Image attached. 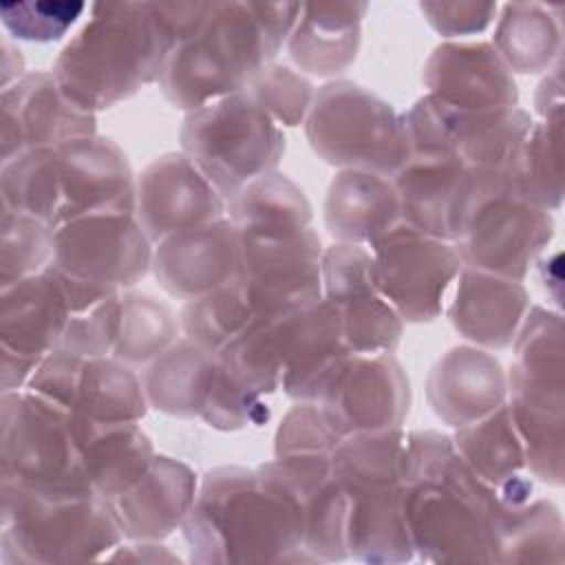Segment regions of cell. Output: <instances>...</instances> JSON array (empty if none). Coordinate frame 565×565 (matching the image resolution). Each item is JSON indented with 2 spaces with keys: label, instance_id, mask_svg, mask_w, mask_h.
<instances>
[{
  "label": "cell",
  "instance_id": "7c38bea8",
  "mask_svg": "<svg viewBox=\"0 0 565 565\" xmlns=\"http://www.w3.org/2000/svg\"><path fill=\"white\" fill-rule=\"evenodd\" d=\"M552 238V214L514 192L512 172L475 170V190L455 241L463 267L523 280Z\"/></svg>",
  "mask_w": 565,
  "mask_h": 565
},
{
  "label": "cell",
  "instance_id": "4fadbf2b",
  "mask_svg": "<svg viewBox=\"0 0 565 565\" xmlns=\"http://www.w3.org/2000/svg\"><path fill=\"white\" fill-rule=\"evenodd\" d=\"M402 124L413 154H457L475 170L510 172L532 117L527 110H463L435 95H424Z\"/></svg>",
  "mask_w": 565,
  "mask_h": 565
},
{
  "label": "cell",
  "instance_id": "8992f818",
  "mask_svg": "<svg viewBox=\"0 0 565 565\" xmlns=\"http://www.w3.org/2000/svg\"><path fill=\"white\" fill-rule=\"evenodd\" d=\"M406 433L358 430L331 452V470L349 499L347 552L362 563L415 558L404 514Z\"/></svg>",
  "mask_w": 565,
  "mask_h": 565
},
{
  "label": "cell",
  "instance_id": "44dd1931",
  "mask_svg": "<svg viewBox=\"0 0 565 565\" xmlns=\"http://www.w3.org/2000/svg\"><path fill=\"white\" fill-rule=\"evenodd\" d=\"M391 179L404 225L441 241H457L475 190V170L466 161L457 154H411Z\"/></svg>",
  "mask_w": 565,
  "mask_h": 565
},
{
  "label": "cell",
  "instance_id": "484cf974",
  "mask_svg": "<svg viewBox=\"0 0 565 565\" xmlns=\"http://www.w3.org/2000/svg\"><path fill=\"white\" fill-rule=\"evenodd\" d=\"M426 397L448 426H468L508 402L501 362L486 349L461 344L446 351L428 373Z\"/></svg>",
  "mask_w": 565,
  "mask_h": 565
},
{
  "label": "cell",
  "instance_id": "4316f807",
  "mask_svg": "<svg viewBox=\"0 0 565 565\" xmlns=\"http://www.w3.org/2000/svg\"><path fill=\"white\" fill-rule=\"evenodd\" d=\"M68 302L51 267L2 289L0 353L42 362L62 342Z\"/></svg>",
  "mask_w": 565,
  "mask_h": 565
},
{
  "label": "cell",
  "instance_id": "ee69618b",
  "mask_svg": "<svg viewBox=\"0 0 565 565\" xmlns=\"http://www.w3.org/2000/svg\"><path fill=\"white\" fill-rule=\"evenodd\" d=\"M280 126H298L313 104L311 82L282 64H267L245 88Z\"/></svg>",
  "mask_w": 565,
  "mask_h": 565
},
{
  "label": "cell",
  "instance_id": "30bf717a",
  "mask_svg": "<svg viewBox=\"0 0 565 565\" xmlns=\"http://www.w3.org/2000/svg\"><path fill=\"white\" fill-rule=\"evenodd\" d=\"M0 481L53 492H95L84 468L79 417L29 388L4 391Z\"/></svg>",
  "mask_w": 565,
  "mask_h": 565
},
{
  "label": "cell",
  "instance_id": "ac0fdd59",
  "mask_svg": "<svg viewBox=\"0 0 565 565\" xmlns=\"http://www.w3.org/2000/svg\"><path fill=\"white\" fill-rule=\"evenodd\" d=\"M320 269L322 298L338 313L351 353H393L404 320L375 287L369 249L335 243L322 252Z\"/></svg>",
  "mask_w": 565,
  "mask_h": 565
},
{
  "label": "cell",
  "instance_id": "5b68a950",
  "mask_svg": "<svg viewBox=\"0 0 565 565\" xmlns=\"http://www.w3.org/2000/svg\"><path fill=\"white\" fill-rule=\"evenodd\" d=\"M135 183L124 150L93 135L2 161L0 201L57 230L95 212H135Z\"/></svg>",
  "mask_w": 565,
  "mask_h": 565
},
{
  "label": "cell",
  "instance_id": "f546056e",
  "mask_svg": "<svg viewBox=\"0 0 565 565\" xmlns=\"http://www.w3.org/2000/svg\"><path fill=\"white\" fill-rule=\"evenodd\" d=\"M324 223L338 243L369 247L402 223L393 179L369 170H340L327 190Z\"/></svg>",
  "mask_w": 565,
  "mask_h": 565
},
{
  "label": "cell",
  "instance_id": "f35d334b",
  "mask_svg": "<svg viewBox=\"0 0 565 565\" xmlns=\"http://www.w3.org/2000/svg\"><path fill=\"white\" fill-rule=\"evenodd\" d=\"M563 519L552 501H503L497 563H563Z\"/></svg>",
  "mask_w": 565,
  "mask_h": 565
},
{
  "label": "cell",
  "instance_id": "4dcf8cb0",
  "mask_svg": "<svg viewBox=\"0 0 565 565\" xmlns=\"http://www.w3.org/2000/svg\"><path fill=\"white\" fill-rule=\"evenodd\" d=\"M452 444L468 468L492 486L503 501L523 503L532 494V481L523 477L525 450L508 402L490 415L457 428Z\"/></svg>",
  "mask_w": 565,
  "mask_h": 565
},
{
  "label": "cell",
  "instance_id": "ba28073f",
  "mask_svg": "<svg viewBox=\"0 0 565 565\" xmlns=\"http://www.w3.org/2000/svg\"><path fill=\"white\" fill-rule=\"evenodd\" d=\"M508 406L525 450V468L550 486L563 483L565 347L563 320L532 305L514 338Z\"/></svg>",
  "mask_w": 565,
  "mask_h": 565
},
{
  "label": "cell",
  "instance_id": "7bdbcfd3",
  "mask_svg": "<svg viewBox=\"0 0 565 565\" xmlns=\"http://www.w3.org/2000/svg\"><path fill=\"white\" fill-rule=\"evenodd\" d=\"M55 230L35 216L4 210L0 221V289L46 269Z\"/></svg>",
  "mask_w": 565,
  "mask_h": 565
},
{
  "label": "cell",
  "instance_id": "b9f144b4",
  "mask_svg": "<svg viewBox=\"0 0 565 565\" xmlns=\"http://www.w3.org/2000/svg\"><path fill=\"white\" fill-rule=\"evenodd\" d=\"M254 311L236 280L188 300L179 313L181 331L188 340L218 353L252 320Z\"/></svg>",
  "mask_w": 565,
  "mask_h": 565
},
{
  "label": "cell",
  "instance_id": "9c48e42d",
  "mask_svg": "<svg viewBox=\"0 0 565 565\" xmlns=\"http://www.w3.org/2000/svg\"><path fill=\"white\" fill-rule=\"evenodd\" d=\"M179 139L181 152L194 161L225 203L254 179L274 172L285 152L280 126L247 90L190 110Z\"/></svg>",
  "mask_w": 565,
  "mask_h": 565
},
{
  "label": "cell",
  "instance_id": "d590c367",
  "mask_svg": "<svg viewBox=\"0 0 565 565\" xmlns=\"http://www.w3.org/2000/svg\"><path fill=\"white\" fill-rule=\"evenodd\" d=\"M143 382L113 355L84 358L71 393L68 411L104 424L139 422L148 413Z\"/></svg>",
  "mask_w": 565,
  "mask_h": 565
},
{
  "label": "cell",
  "instance_id": "277c9868",
  "mask_svg": "<svg viewBox=\"0 0 565 565\" xmlns=\"http://www.w3.org/2000/svg\"><path fill=\"white\" fill-rule=\"evenodd\" d=\"M302 4L210 2L203 22L170 53L159 86L181 110L241 93L287 44Z\"/></svg>",
  "mask_w": 565,
  "mask_h": 565
},
{
  "label": "cell",
  "instance_id": "ffe728a7",
  "mask_svg": "<svg viewBox=\"0 0 565 565\" xmlns=\"http://www.w3.org/2000/svg\"><path fill=\"white\" fill-rule=\"evenodd\" d=\"M225 199L183 152L154 159L135 183V216L157 245L163 238L223 218Z\"/></svg>",
  "mask_w": 565,
  "mask_h": 565
},
{
  "label": "cell",
  "instance_id": "d6986e66",
  "mask_svg": "<svg viewBox=\"0 0 565 565\" xmlns=\"http://www.w3.org/2000/svg\"><path fill=\"white\" fill-rule=\"evenodd\" d=\"M0 159L33 150L62 146L97 135L93 113L75 106L62 90L53 71H31L2 88Z\"/></svg>",
  "mask_w": 565,
  "mask_h": 565
},
{
  "label": "cell",
  "instance_id": "7402d4cb",
  "mask_svg": "<svg viewBox=\"0 0 565 565\" xmlns=\"http://www.w3.org/2000/svg\"><path fill=\"white\" fill-rule=\"evenodd\" d=\"M241 234L230 218L177 232L157 243L152 271L161 289L194 300L236 278Z\"/></svg>",
  "mask_w": 565,
  "mask_h": 565
},
{
  "label": "cell",
  "instance_id": "ab89813d",
  "mask_svg": "<svg viewBox=\"0 0 565 565\" xmlns=\"http://www.w3.org/2000/svg\"><path fill=\"white\" fill-rule=\"evenodd\" d=\"M561 124L563 119L532 121L510 170L514 192L545 212L558 210L563 203Z\"/></svg>",
  "mask_w": 565,
  "mask_h": 565
},
{
  "label": "cell",
  "instance_id": "603a6c76",
  "mask_svg": "<svg viewBox=\"0 0 565 565\" xmlns=\"http://www.w3.org/2000/svg\"><path fill=\"white\" fill-rule=\"evenodd\" d=\"M267 466L302 508V547L311 561L333 563L349 558V499L331 470V452L274 457Z\"/></svg>",
  "mask_w": 565,
  "mask_h": 565
},
{
  "label": "cell",
  "instance_id": "1f68e13d",
  "mask_svg": "<svg viewBox=\"0 0 565 565\" xmlns=\"http://www.w3.org/2000/svg\"><path fill=\"white\" fill-rule=\"evenodd\" d=\"M366 9V2L302 4L287 40V51L298 68L318 77L344 73L358 55Z\"/></svg>",
  "mask_w": 565,
  "mask_h": 565
},
{
  "label": "cell",
  "instance_id": "f6af8a7d",
  "mask_svg": "<svg viewBox=\"0 0 565 565\" xmlns=\"http://www.w3.org/2000/svg\"><path fill=\"white\" fill-rule=\"evenodd\" d=\"M201 419L207 426L225 433L247 426H263L269 419V404L265 395L238 384L218 364V373Z\"/></svg>",
  "mask_w": 565,
  "mask_h": 565
},
{
  "label": "cell",
  "instance_id": "f907efd6",
  "mask_svg": "<svg viewBox=\"0 0 565 565\" xmlns=\"http://www.w3.org/2000/svg\"><path fill=\"white\" fill-rule=\"evenodd\" d=\"M106 561H135V563H179L181 558L172 554L159 541H132L130 545H117Z\"/></svg>",
  "mask_w": 565,
  "mask_h": 565
},
{
  "label": "cell",
  "instance_id": "8fae6325",
  "mask_svg": "<svg viewBox=\"0 0 565 565\" xmlns=\"http://www.w3.org/2000/svg\"><path fill=\"white\" fill-rule=\"evenodd\" d=\"M305 132L311 150L340 170L393 177L411 159L402 115L369 88L347 79L329 82L316 93Z\"/></svg>",
  "mask_w": 565,
  "mask_h": 565
},
{
  "label": "cell",
  "instance_id": "52a82bcc",
  "mask_svg": "<svg viewBox=\"0 0 565 565\" xmlns=\"http://www.w3.org/2000/svg\"><path fill=\"white\" fill-rule=\"evenodd\" d=\"M0 494L4 565L106 558L124 541L117 510L99 492H53L0 481Z\"/></svg>",
  "mask_w": 565,
  "mask_h": 565
},
{
  "label": "cell",
  "instance_id": "6da1fadb",
  "mask_svg": "<svg viewBox=\"0 0 565 565\" xmlns=\"http://www.w3.org/2000/svg\"><path fill=\"white\" fill-rule=\"evenodd\" d=\"M503 499L437 430L406 435L404 514L415 556L428 563H497Z\"/></svg>",
  "mask_w": 565,
  "mask_h": 565
},
{
  "label": "cell",
  "instance_id": "bcb514c9",
  "mask_svg": "<svg viewBox=\"0 0 565 565\" xmlns=\"http://www.w3.org/2000/svg\"><path fill=\"white\" fill-rule=\"evenodd\" d=\"M84 11V2H0L4 29L26 42L60 40Z\"/></svg>",
  "mask_w": 565,
  "mask_h": 565
},
{
  "label": "cell",
  "instance_id": "74e56055",
  "mask_svg": "<svg viewBox=\"0 0 565 565\" xmlns=\"http://www.w3.org/2000/svg\"><path fill=\"white\" fill-rule=\"evenodd\" d=\"M561 7L536 2L505 4L499 18L492 46L510 71L534 75L550 71L561 60L563 35L561 18L554 13Z\"/></svg>",
  "mask_w": 565,
  "mask_h": 565
},
{
  "label": "cell",
  "instance_id": "7a4b0ae2",
  "mask_svg": "<svg viewBox=\"0 0 565 565\" xmlns=\"http://www.w3.org/2000/svg\"><path fill=\"white\" fill-rule=\"evenodd\" d=\"M181 530L192 563H313L302 508L267 463L205 472Z\"/></svg>",
  "mask_w": 565,
  "mask_h": 565
},
{
  "label": "cell",
  "instance_id": "e575fe53",
  "mask_svg": "<svg viewBox=\"0 0 565 565\" xmlns=\"http://www.w3.org/2000/svg\"><path fill=\"white\" fill-rule=\"evenodd\" d=\"M227 218L241 236L282 238L311 227V205L305 192L285 174L267 172L227 201Z\"/></svg>",
  "mask_w": 565,
  "mask_h": 565
},
{
  "label": "cell",
  "instance_id": "cb8c5ba5",
  "mask_svg": "<svg viewBox=\"0 0 565 565\" xmlns=\"http://www.w3.org/2000/svg\"><path fill=\"white\" fill-rule=\"evenodd\" d=\"M422 82L435 95L463 110H501L519 106L512 71L492 42L448 40L424 64Z\"/></svg>",
  "mask_w": 565,
  "mask_h": 565
},
{
  "label": "cell",
  "instance_id": "83f0119b",
  "mask_svg": "<svg viewBox=\"0 0 565 565\" xmlns=\"http://www.w3.org/2000/svg\"><path fill=\"white\" fill-rule=\"evenodd\" d=\"M527 309L530 298L521 280L463 267L448 320L475 347L505 349L514 342Z\"/></svg>",
  "mask_w": 565,
  "mask_h": 565
},
{
  "label": "cell",
  "instance_id": "9a60e30c",
  "mask_svg": "<svg viewBox=\"0 0 565 565\" xmlns=\"http://www.w3.org/2000/svg\"><path fill=\"white\" fill-rule=\"evenodd\" d=\"M152 254L135 212H95L55 230L51 265L121 291L152 269Z\"/></svg>",
  "mask_w": 565,
  "mask_h": 565
},
{
  "label": "cell",
  "instance_id": "5bb4252c",
  "mask_svg": "<svg viewBox=\"0 0 565 565\" xmlns=\"http://www.w3.org/2000/svg\"><path fill=\"white\" fill-rule=\"evenodd\" d=\"M371 278L404 322L439 318L450 282L463 269L455 243L397 223L369 245Z\"/></svg>",
  "mask_w": 565,
  "mask_h": 565
},
{
  "label": "cell",
  "instance_id": "e0dca14e",
  "mask_svg": "<svg viewBox=\"0 0 565 565\" xmlns=\"http://www.w3.org/2000/svg\"><path fill=\"white\" fill-rule=\"evenodd\" d=\"M335 430L402 428L411 406L406 371L393 353H349L316 402Z\"/></svg>",
  "mask_w": 565,
  "mask_h": 565
},
{
  "label": "cell",
  "instance_id": "681fc988",
  "mask_svg": "<svg viewBox=\"0 0 565 565\" xmlns=\"http://www.w3.org/2000/svg\"><path fill=\"white\" fill-rule=\"evenodd\" d=\"M563 82H561V60L547 71L543 82L536 86L534 106L541 119H563Z\"/></svg>",
  "mask_w": 565,
  "mask_h": 565
},
{
  "label": "cell",
  "instance_id": "c3c4849f",
  "mask_svg": "<svg viewBox=\"0 0 565 565\" xmlns=\"http://www.w3.org/2000/svg\"><path fill=\"white\" fill-rule=\"evenodd\" d=\"M497 2H475V0H459V2H422L419 11L424 13L426 22L441 33L444 38H463L475 35L488 29L497 15Z\"/></svg>",
  "mask_w": 565,
  "mask_h": 565
},
{
  "label": "cell",
  "instance_id": "836d02e7",
  "mask_svg": "<svg viewBox=\"0 0 565 565\" xmlns=\"http://www.w3.org/2000/svg\"><path fill=\"white\" fill-rule=\"evenodd\" d=\"M216 373L218 355L183 338L150 362L141 382L152 408L174 417H201Z\"/></svg>",
  "mask_w": 565,
  "mask_h": 565
},
{
  "label": "cell",
  "instance_id": "2e32d148",
  "mask_svg": "<svg viewBox=\"0 0 565 565\" xmlns=\"http://www.w3.org/2000/svg\"><path fill=\"white\" fill-rule=\"evenodd\" d=\"M322 243L313 227L282 238L241 236L236 282L256 318H274L322 298Z\"/></svg>",
  "mask_w": 565,
  "mask_h": 565
},
{
  "label": "cell",
  "instance_id": "d4e9b609",
  "mask_svg": "<svg viewBox=\"0 0 565 565\" xmlns=\"http://www.w3.org/2000/svg\"><path fill=\"white\" fill-rule=\"evenodd\" d=\"M282 377L280 388L294 402H318L327 380L351 353L338 313L320 298L276 316Z\"/></svg>",
  "mask_w": 565,
  "mask_h": 565
},
{
  "label": "cell",
  "instance_id": "60d3db41",
  "mask_svg": "<svg viewBox=\"0 0 565 565\" xmlns=\"http://www.w3.org/2000/svg\"><path fill=\"white\" fill-rule=\"evenodd\" d=\"M181 324L172 307L152 294L121 291V324L113 358L124 364H150L177 342Z\"/></svg>",
  "mask_w": 565,
  "mask_h": 565
},
{
  "label": "cell",
  "instance_id": "8d00e7d4",
  "mask_svg": "<svg viewBox=\"0 0 565 565\" xmlns=\"http://www.w3.org/2000/svg\"><path fill=\"white\" fill-rule=\"evenodd\" d=\"M49 267L62 282L68 302V322L57 349L82 358L110 355L121 324V291Z\"/></svg>",
  "mask_w": 565,
  "mask_h": 565
},
{
  "label": "cell",
  "instance_id": "3957f363",
  "mask_svg": "<svg viewBox=\"0 0 565 565\" xmlns=\"http://www.w3.org/2000/svg\"><path fill=\"white\" fill-rule=\"evenodd\" d=\"M179 40L163 2H95L53 75L75 106L95 115L159 82Z\"/></svg>",
  "mask_w": 565,
  "mask_h": 565
},
{
  "label": "cell",
  "instance_id": "7dc6e473",
  "mask_svg": "<svg viewBox=\"0 0 565 565\" xmlns=\"http://www.w3.org/2000/svg\"><path fill=\"white\" fill-rule=\"evenodd\" d=\"M342 435L329 422L316 402H298L287 411L274 437V455H305V452H333Z\"/></svg>",
  "mask_w": 565,
  "mask_h": 565
},
{
  "label": "cell",
  "instance_id": "f1b7e54d",
  "mask_svg": "<svg viewBox=\"0 0 565 565\" xmlns=\"http://www.w3.org/2000/svg\"><path fill=\"white\" fill-rule=\"evenodd\" d=\"M199 492V479L179 459L157 455L146 475L113 499L124 539L161 541L185 521Z\"/></svg>",
  "mask_w": 565,
  "mask_h": 565
},
{
  "label": "cell",
  "instance_id": "d6a6232c",
  "mask_svg": "<svg viewBox=\"0 0 565 565\" xmlns=\"http://www.w3.org/2000/svg\"><path fill=\"white\" fill-rule=\"evenodd\" d=\"M79 437L86 477L93 490L110 501L130 490L157 457L137 422L104 424L79 417Z\"/></svg>",
  "mask_w": 565,
  "mask_h": 565
},
{
  "label": "cell",
  "instance_id": "816d5d0a",
  "mask_svg": "<svg viewBox=\"0 0 565 565\" xmlns=\"http://www.w3.org/2000/svg\"><path fill=\"white\" fill-rule=\"evenodd\" d=\"M24 75V57L20 49H13L7 40L2 42V88L11 86Z\"/></svg>",
  "mask_w": 565,
  "mask_h": 565
}]
</instances>
